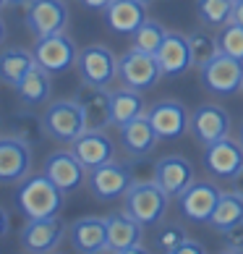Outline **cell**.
<instances>
[{
    "mask_svg": "<svg viewBox=\"0 0 243 254\" xmlns=\"http://www.w3.org/2000/svg\"><path fill=\"white\" fill-rule=\"evenodd\" d=\"M65 202V191L52 181L48 173H29L16 189V207L26 220L37 218H55L60 215Z\"/></svg>",
    "mask_w": 243,
    "mask_h": 254,
    "instance_id": "6da1fadb",
    "label": "cell"
},
{
    "mask_svg": "<svg viewBox=\"0 0 243 254\" xmlns=\"http://www.w3.org/2000/svg\"><path fill=\"white\" fill-rule=\"evenodd\" d=\"M167 207H170V196L154 178L152 181H134L123 196V210L131 218H136L144 228L160 225L167 215Z\"/></svg>",
    "mask_w": 243,
    "mask_h": 254,
    "instance_id": "7a4b0ae2",
    "label": "cell"
},
{
    "mask_svg": "<svg viewBox=\"0 0 243 254\" xmlns=\"http://www.w3.org/2000/svg\"><path fill=\"white\" fill-rule=\"evenodd\" d=\"M40 118H42L45 136L60 144H71L73 139L87 131V118H84V110L76 102V97L50 102Z\"/></svg>",
    "mask_w": 243,
    "mask_h": 254,
    "instance_id": "3957f363",
    "label": "cell"
},
{
    "mask_svg": "<svg viewBox=\"0 0 243 254\" xmlns=\"http://www.w3.org/2000/svg\"><path fill=\"white\" fill-rule=\"evenodd\" d=\"M201 87L214 97H230L243 89V61L228 53H217L199 68Z\"/></svg>",
    "mask_w": 243,
    "mask_h": 254,
    "instance_id": "277c9868",
    "label": "cell"
},
{
    "mask_svg": "<svg viewBox=\"0 0 243 254\" xmlns=\"http://www.w3.org/2000/svg\"><path fill=\"white\" fill-rule=\"evenodd\" d=\"M162 76L165 73L160 68V61H157V55H152V53L131 48L128 53H123L118 58V79L123 81V87L146 92V89L157 87Z\"/></svg>",
    "mask_w": 243,
    "mask_h": 254,
    "instance_id": "5b68a950",
    "label": "cell"
},
{
    "mask_svg": "<svg viewBox=\"0 0 243 254\" xmlns=\"http://www.w3.org/2000/svg\"><path fill=\"white\" fill-rule=\"evenodd\" d=\"M68 18L71 11L65 0H29L24 5V24L34 40L65 32L68 29Z\"/></svg>",
    "mask_w": 243,
    "mask_h": 254,
    "instance_id": "8992f818",
    "label": "cell"
},
{
    "mask_svg": "<svg viewBox=\"0 0 243 254\" xmlns=\"http://www.w3.org/2000/svg\"><path fill=\"white\" fill-rule=\"evenodd\" d=\"M87 181H89V191H92L95 199L115 202V199H123L126 196V191L131 189V184L136 181V176H134V171H131L128 165L110 160V163H105V165L92 168Z\"/></svg>",
    "mask_w": 243,
    "mask_h": 254,
    "instance_id": "52a82bcc",
    "label": "cell"
},
{
    "mask_svg": "<svg viewBox=\"0 0 243 254\" xmlns=\"http://www.w3.org/2000/svg\"><path fill=\"white\" fill-rule=\"evenodd\" d=\"M32 53H34V58H37V65H42V68L50 71L52 76H55V73L71 71L73 65H76V58H79L76 42H73L65 32L48 34V37H37Z\"/></svg>",
    "mask_w": 243,
    "mask_h": 254,
    "instance_id": "ba28073f",
    "label": "cell"
},
{
    "mask_svg": "<svg viewBox=\"0 0 243 254\" xmlns=\"http://www.w3.org/2000/svg\"><path fill=\"white\" fill-rule=\"evenodd\" d=\"M76 71L81 81L97 84V87H110L118 79V58L105 45H89V48L79 50Z\"/></svg>",
    "mask_w": 243,
    "mask_h": 254,
    "instance_id": "9c48e42d",
    "label": "cell"
},
{
    "mask_svg": "<svg viewBox=\"0 0 243 254\" xmlns=\"http://www.w3.org/2000/svg\"><path fill=\"white\" fill-rule=\"evenodd\" d=\"M65 233V223L55 215V218H37V220H26V225L21 228V249L29 254H50L63 244Z\"/></svg>",
    "mask_w": 243,
    "mask_h": 254,
    "instance_id": "30bf717a",
    "label": "cell"
},
{
    "mask_svg": "<svg viewBox=\"0 0 243 254\" xmlns=\"http://www.w3.org/2000/svg\"><path fill=\"white\" fill-rule=\"evenodd\" d=\"M220 189L212 181H194L178 194V212L189 223H209L214 207L220 202Z\"/></svg>",
    "mask_w": 243,
    "mask_h": 254,
    "instance_id": "8fae6325",
    "label": "cell"
},
{
    "mask_svg": "<svg viewBox=\"0 0 243 254\" xmlns=\"http://www.w3.org/2000/svg\"><path fill=\"white\" fill-rule=\"evenodd\" d=\"M107 252L115 254H142L144 249V225L123 212H110L107 218Z\"/></svg>",
    "mask_w": 243,
    "mask_h": 254,
    "instance_id": "7c38bea8",
    "label": "cell"
},
{
    "mask_svg": "<svg viewBox=\"0 0 243 254\" xmlns=\"http://www.w3.org/2000/svg\"><path fill=\"white\" fill-rule=\"evenodd\" d=\"M201 163L207 168V173L220 178V181H230L241 168H243V144L236 142V139H217L204 147Z\"/></svg>",
    "mask_w": 243,
    "mask_h": 254,
    "instance_id": "4fadbf2b",
    "label": "cell"
},
{
    "mask_svg": "<svg viewBox=\"0 0 243 254\" xmlns=\"http://www.w3.org/2000/svg\"><path fill=\"white\" fill-rule=\"evenodd\" d=\"M32 173V144L21 136H0V184H21Z\"/></svg>",
    "mask_w": 243,
    "mask_h": 254,
    "instance_id": "5bb4252c",
    "label": "cell"
},
{
    "mask_svg": "<svg viewBox=\"0 0 243 254\" xmlns=\"http://www.w3.org/2000/svg\"><path fill=\"white\" fill-rule=\"evenodd\" d=\"M230 113L217 105V102H204L191 113V134L199 144H212L217 139H225L230 136Z\"/></svg>",
    "mask_w": 243,
    "mask_h": 254,
    "instance_id": "9a60e30c",
    "label": "cell"
},
{
    "mask_svg": "<svg viewBox=\"0 0 243 254\" xmlns=\"http://www.w3.org/2000/svg\"><path fill=\"white\" fill-rule=\"evenodd\" d=\"M146 116L152 121V126H154L160 139H181L186 131H191V113L178 100L154 102L146 110Z\"/></svg>",
    "mask_w": 243,
    "mask_h": 254,
    "instance_id": "2e32d148",
    "label": "cell"
},
{
    "mask_svg": "<svg viewBox=\"0 0 243 254\" xmlns=\"http://www.w3.org/2000/svg\"><path fill=\"white\" fill-rule=\"evenodd\" d=\"M42 171L48 173L65 194L79 191L84 186V181H87V176H89V171L81 165V160L73 155L71 149H58V152L48 155Z\"/></svg>",
    "mask_w": 243,
    "mask_h": 254,
    "instance_id": "e0dca14e",
    "label": "cell"
},
{
    "mask_svg": "<svg viewBox=\"0 0 243 254\" xmlns=\"http://www.w3.org/2000/svg\"><path fill=\"white\" fill-rule=\"evenodd\" d=\"M68 147H71V152L81 160V165L87 168V171L115 160V142L102 128H87L81 136L73 139Z\"/></svg>",
    "mask_w": 243,
    "mask_h": 254,
    "instance_id": "ac0fdd59",
    "label": "cell"
},
{
    "mask_svg": "<svg viewBox=\"0 0 243 254\" xmlns=\"http://www.w3.org/2000/svg\"><path fill=\"white\" fill-rule=\"evenodd\" d=\"M152 178L162 186L170 199H178L186 186L194 184V165L183 155H165L154 163Z\"/></svg>",
    "mask_w": 243,
    "mask_h": 254,
    "instance_id": "d6986e66",
    "label": "cell"
},
{
    "mask_svg": "<svg viewBox=\"0 0 243 254\" xmlns=\"http://www.w3.org/2000/svg\"><path fill=\"white\" fill-rule=\"evenodd\" d=\"M68 241L81 254H99L107 252V223L105 218H79L68 225Z\"/></svg>",
    "mask_w": 243,
    "mask_h": 254,
    "instance_id": "ffe728a7",
    "label": "cell"
},
{
    "mask_svg": "<svg viewBox=\"0 0 243 254\" xmlns=\"http://www.w3.org/2000/svg\"><path fill=\"white\" fill-rule=\"evenodd\" d=\"M102 13H105V26L120 37H131L149 18L142 0H110Z\"/></svg>",
    "mask_w": 243,
    "mask_h": 254,
    "instance_id": "44dd1931",
    "label": "cell"
},
{
    "mask_svg": "<svg viewBox=\"0 0 243 254\" xmlns=\"http://www.w3.org/2000/svg\"><path fill=\"white\" fill-rule=\"evenodd\" d=\"M118 131H120V147H123V152L134 160L146 157L157 147V142H160V136H157V131H154L146 113L134 118V121H128V124L120 126Z\"/></svg>",
    "mask_w": 243,
    "mask_h": 254,
    "instance_id": "7402d4cb",
    "label": "cell"
},
{
    "mask_svg": "<svg viewBox=\"0 0 243 254\" xmlns=\"http://www.w3.org/2000/svg\"><path fill=\"white\" fill-rule=\"evenodd\" d=\"M160 68L165 76H183L186 71L194 68V58H191V42L189 34L183 32H167L165 42L160 53H157Z\"/></svg>",
    "mask_w": 243,
    "mask_h": 254,
    "instance_id": "603a6c76",
    "label": "cell"
},
{
    "mask_svg": "<svg viewBox=\"0 0 243 254\" xmlns=\"http://www.w3.org/2000/svg\"><path fill=\"white\" fill-rule=\"evenodd\" d=\"M76 102L84 110L87 118V128H102L110 126V89L97 87V84L81 81L76 89Z\"/></svg>",
    "mask_w": 243,
    "mask_h": 254,
    "instance_id": "cb8c5ba5",
    "label": "cell"
},
{
    "mask_svg": "<svg viewBox=\"0 0 243 254\" xmlns=\"http://www.w3.org/2000/svg\"><path fill=\"white\" fill-rule=\"evenodd\" d=\"M16 95L26 108H40V105H45V102H50V97H52V73L45 71L42 65H34V68L16 84Z\"/></svg>",
    "mask_w": 243,
    "mask_h": 254,
    "instance_id": "d4e9b609",
    "label": "cell"
},
{
    "mask_svg": "<svg viewBox=\"0 0 243 254\" xmlns=\"http://www.w3.org/2000/svg\"><path fill=\"white\" fill-rule=\"evenodd\" d=\"M144 113H146V105H144V97L139 89L123 87V89L110 92V126L120 128L128 121L144 116Z\"/></svg>",
    "mask_w": 243,
    "mask_h": 254,
    "instance_id": "484cf974",
    "label": "cell"
},
{
    "mask_svg": "<svg viewBox=\"0 0 243 254\" xmlns=\"http://www.w3.org/2000/svg\"><path fill=\"white\" fill-rule=\"evenodd\" d=\"M37 65V58L26 48H5L0 50V81L5 87H13Z\"/></svg>",
    "mask_w": 243,
    "mask_h": 254,
    "instance_id": "4316f807",
    "label": "cell"
},
{
    "mask_svg": "<svg viewBox=\"0 0 243 254\" xmlns=\"http://www.w3.org/2000/svg\"><path fill=\"white\" fill-rule=\"evenodd\" d=\"M241 223H243V196H238L236 191H222L220 202L209 218V225L217 233H222L228 228H236Z\"/></svg>",
    "mask_w": 243,
    "mask_h": 254,
    "instance_id": "83f0119b",
    "label": "cell"
},
{
    "mask_svg": "<svg viewBox=\"0 0 243 254\" xmlns=\"http://www.w3.org/2000/svg\"><path fill=\"white\" fill-rule=\"evenodd\" d=\"M233 8L236 0H196V16L207 29H222L233 21Z\"/></svg>",
    "mask_w": 243,
    "mask_h": 254,
    "instance_id": "f1b7e54d",
    "label": "cell"
},
{
    "mask_svg": "<svg viewBox=\"0 0 243 254\" xmlns=\"http://www.w3.org/2000/svg\"><path fill=\"white\" fill-rule=\"evenodd\" d=\"M165 37H167V29L160 24V21H154V18H146V21L139 26V29L131 34V40H134V48L136 50H144V53H152L157 55L162 48V42H165Z\"/></svg>",
    "mask_w": 243,
    "mask_h": 254,
    "instance_id": "f546056e",
    "label": "cell"
},
{
    "mask_svg": "<svg viewBox=\"0 0 243 254\" xmlns=\"http://www.w3.org/2000/svg\"><path fill=\"white\" fill-rule=\"evenodd\" d=\"M189 42H191V58H194L196 68H201L204 63L212 61L214 55L220 53L217 37L209 34V32H194V34H189Z\"/></svg>",
    "mask_w": 243,
    "mask_h": 254,
    "instance_id": "4dcf8cb0",
    "label": "cell"
},
{
    "mask_svg": "<svg viewBox=\"0 0 243 254\" xmlns=\"http://www.w3.org/2000/svg\"><path fill=\"white\" fill-rule=\"evenodd\" d=\"M13 134L21 136L24 142L32 144L34 139L45 136V131H42V118H37L34 113H29V110H18L16 116H13Z\"/></svg>",
    "mask_w": 243,
    "mask_h": 254,
    "instance_id": "1f68e13d",
    "label": "cell"
},
{
    "mask_svg": "<svg viewBox=\"0 0 243 254\" xmlns=\"http://www.w3.org/2000/svg\"><path fill=\"white\" fill-rule=\"evenodd\" d=\"M217 42H220V50L222 53H228V55H233V58H241L243 61V26L241 24L228 21L220 29Z\"/></svg>",
    "mask_w": 243,
    "mask_h": 254,
    "instance_id": "d6a6232c",
    "label": "cell"
},
{
    "mask_svg": "<svg viewBox=\"0 0 243 254\" xmlns=\"http://www.w3.org/2000/svg\"><path fill=\"white\" fill-rule=\"evenodd\" d=\"M186 239H189V236H186L183 225H178V223L162 225V228L157 231V236H154V247L160 252H165V254H175V249H178Z\"/></svg>",
    "mask_w": 243,
    "mask_h": 254,
    "instance_id": "836d02e7",
    "label": "cell"
},
{
    "mask_svg": "<svg viewBox=\"0 0 243 254\" xmlns=\"http://www.w3.org/2000/svg\"><path fill=\"white\" fill-rule=\"evenodd\" d=\"M222 252L228 254H243V223L236 228L222 231Z\"/></svg>",
    "mask_w": 243,
    "mask_h": 254,
    "instance_id": "e575fe53",
    "label": "cell"
},
{
    "mask_svg": "<svg viewBox=\"0 0 243 254\" xmlns=\"http://www.w3.org/2000/svg\"><path fill=\"white\" fill-rule=\"evenodd\" d=\"M207 249H204L201 241H194V239H186L178 249H175V254H204Z\"/></svg>",
    "mask_w": 243,
    "mask_h": 254,
    "instance_id": "d590c367",
    "label": "cell"
},
{
    "mask_svg": "<svg viewBox=\"0 0 243 254\" xmlns=\"http://www.w3.org/2000/svg\"><path fill=\"white\" fill-rule=\"evenodd\" d=\"M228 186H230V191H236L238 196H243V168H241V171H238L236 176L230 178V181H228Z\"/></svg>",
    "mask_w": 243,
    "mask_h": 254,
    "instance_id": "8d00e7d4",
    "label": "cell"
},
{
    "mask_svg": "<svg viewBox=\"0 0 243 254\" xmlns=\"http://www.w3.org/2000/svg\"><path fill=\"white\" fill-rule=\"evenodd\" d=\"M8 231H11V215H8V210L0 207V239H5Z\"/></svg>",
    "mask_w": 243,
    "mask_h": 254,
    "instance_id": "74e56055",
    "label": "cell"
},
{
    "mask_svg": "<svg viewBox=\"0 0 243 254\" xmlns=\"http://www.w3.org/2000/svg\"><path fill=\"white\" fill-rule=\"evenodd\" d=\"M84 8H89V11H105L110 5V0H79Z\"/></svg>",
    "mask_w": 243,
    "mask_h": 254,
    "instance_id": "f35d334b",
    "label": "cell"
},
{
    "mask_svg": "<svg viewBox=\"0 0 243 254\" xmlns=\"http://www.w3.org/2000/svg\"><path fill=\"white\" fill-rule=\"evenodd\" d=\"M233 21L243 26V0H236V8H233Z\"/></svg>",
    "mask_w": 243,
    "mask_h": 254,
    "instance_id": "ab89813d",
    "label": "cell"
},
{
    "mask_svg": "<svg viewBox=\"0 0 243 254\" xmlns=\"http://www.w3.org/2000/svg\"><path fill=\"white\" fill-rule=\"evenodd\" d=\"M5 37H8V26H5V21L0 18V45L5 42Z\"/></svg>",
    "mask_w": 243,
    "mask_h": 254,
    "instance_id": "60d3db41",
    "label": "cell"
},
{
    "mask_svg": "<svg viewBox=\"0 0 243 254\" xmlns=\"http://www.w3.org/2000/svg\"><path fill=\"white\" fill-rule=\"evenodd\" d=\"M26 3H29V0H8V5H13V8L16 5H26Z\"/></svg>",
    "mask_w": 243,
    "mask_h": 254,
    "instance_id": "b9f144b4",
    "label": "cell"
},
{
    "mask_svg": "<svg viewBox=\"0 0 243 254\" xmlns=\"http://www.w3.org/2000/svg\"><path fill=\"white\" fill-rule=\"evenodd\" d=\"M238 142L243 144V124H241V128H238Z\"/></svg>",
    "mask_w": 243,
    "mask_h": 254,
    "instance_id": "7bdbcfd3",
    "label": "cell"
},
{
    "mask_svg": "<svg viewBox=\"0 0 243 254\" xmlns=\"http://www.w3.org/2000/svg\"><path fill=\"white\" fill-rule=\"evenodd\" d=\"M8 5V0H0V11H3V8Z\"/></svg>",
    "mask_w": 243,
    "mask_h": 254,
    "instance_id": "ee69618b",
    "label": "cell"
},
{
    "mask_svg": "<svg viewBox=\"0 0 243 254\" xmlns=\"http://www.w3.org/2000/svg\"><path fill=\"white\" fill-rule=\"evenodd\" d=\"M142 3H144V5H149V3H152V0H142Z\"/></svg>",
    "mask_w": 243,
    "mask_h": 254,
    "instance_id": "f6af8a7d",
    "label": "cell"
}]
</instances>
